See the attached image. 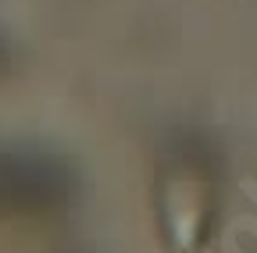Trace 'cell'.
<instances>
[{
  "mask_svg": "<svg viewBox=\"0 0 257 253\" xmlns=\"http://www.w3.org/2000/svg\"><path fill=\"white\" fill-rule=\"evenodd\" d=\"M68 175L61 164L43 157L0 153V217L57 207L68 193Z\"/></svg>",
  "mask_w": 257,
  "mask_h": 253,
  "instance_id": "1",
  "label": "cell"
}]
</instances>
